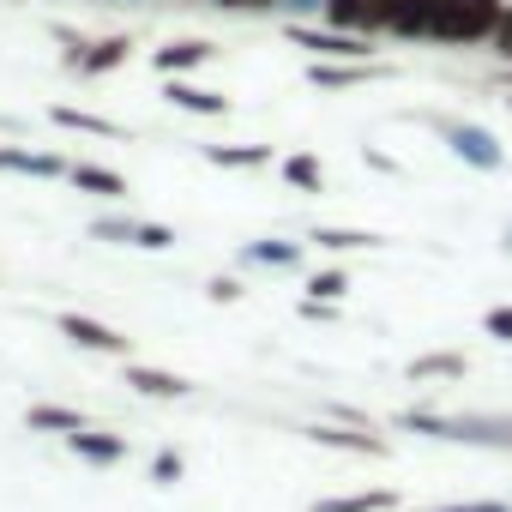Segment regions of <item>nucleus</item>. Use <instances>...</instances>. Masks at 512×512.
I'll list each match as a JSON object with an SVG mask.
<instances>
[{
	"instance_id": "obj_1",
	"label": "nucleus",
	"mask_w": 512,
	"mask_h": 512,
	"mask_svg": "<svg viewBox=\"0 0 512 512\" xmlns=\"http://www.w3.org/2000/svg\"><path fill=\"white\" fill-rule=\"evenodd\" d=\"M404 434L422 440H452V446H482V452H512V410H464V416H440V410H398Z\"/></svg>"
},
{
	"instance_id": "obj_2",
	"label": "nucleus",
	"mask_w": 512,
	"mask_h": 512,
	"mask_svg": "<svg viewBox=\"0 0 512 512\" xmlns=\"http://www.w3.org/2000/svg\"><path fill=\"white\" fill-rule=\"evenodd\" d=\"M506 7H512V0H440L428 43H434V49H476V43H494Z\"/></svg>"
},
{
	"instance_id": "obj_3",
	"label": "nucleus",
	"mask_w": 512,
	"mask_h": 512,
	"mask_svg": "<svg viewBox=\"0 0 512 512\" xmlns=\"http://www.w3.org/2000/svg\"><path fill=\"white\" fill-rule=\"evenodd\" d=\"M434 133H440V145L464 163V169H482V175H500L506 169V145L482 127V121H464V115H422Z\"/></svg>"
},
{
	"instance_id": "obj_4",
	"label": "nucleus",
	"mask_w": 512,
	"mask_h": 512,
	"mask_svg": "<svg viewBox=\"0 0 512 512\" xmlns=\"http://www.w3.org/2000/svg\"><path fill=\"white\" fill-rule=\"evenodd\" d=\"M440 0H374V37L392 43H428Z\"/></svg>"
},
{
	"instance_id": "obj_5",
	"label": "nucleus",
	"mask_w": 512,
	"mask_h": 512,
	"mask_svg": "<svg viewBox=\"0 0 512 512\" xmlns=\"http://www.w3.org/2000/svg\"><path fill=\"white\" fill-rule=\"evenodd\" d=\"M290 43L308 49L314 61H374V37H356V31H332V25H290Z\"/></svg>"
},
{
	"instance_id": "obj_6",
	"label": "nucleus",
	"mask_w": 512,
	"mask_h": 512,
	"mask_svg": "<svg viewBox=\"0 0 512 512\" xmlns=\"http://www.w3.org/2000/svg\"><path fill=\"white\" fill-rule=\"evenodd\" d=\"M55 332H61L67 344H79V350H103V356H121V362H127V350H133V338H121L115 326H103V320H91V314H55Z\"/></svg>"
},
{
	"instance_id": "obj_7",
	"label": "nucleus",
	"mask_w": 512,
	"mask_h": 512,
	"mask_svg": "<svg viewBox=\"0 0 512 512\" xmlns=\"http://www.w3.org/2000/svg\"><path fill=\"white\" fill-rule=\"evenodd\" d=\"M374 79H392V67L386 61H314L308 67V85H320V91H356Z\"/></svg>"
},
{
	"instance_id": "obj_8",
	"label": "nucleus",
	"mask_w": 512,
	"mask_h": 512,
	"mask_svg": "<svg viewBox=\"0 0 512 512\" xmlns=\"http://www.w3.org/2000/svg\"><path fill=\"white\" fill-rule=\"evenodd\" d=\"M308 440H314V446H332V452H356V458H386V452H392L386 434H374V428H344V422H314Z\"/></svg>"
},
{
	"instance_id": "obj_9",
	"label": "nucleus",
	"mask_w": 512,
	"mask_h": 512,
	"mask_svg": "<svg viewBox=\"0 0 512 512\" xmlns=\"http://www.w3.org/2000/svg\"><path fill=\"white\" fill-rule=\"evenodd\" d=\"M217 49L205 43V37H175V43H163V49H151V67L163 73V79H187V73H199L205 61H211Z\"/></svg>"
},
{
	"instance_id": "obj_10",
	"label": "nucleus",
	"mask_w": 512,
	"mask_h": 512,
	"mask_svg": "<svg viewBox=\"0 0 512 512\" xmlns=\"http://www.w3.org/2000/svg\"><path fill=\"white\" fill-rule=\"evenodd\" d=\"M67 452H73L79 464L109 470V464H121V458H127V434H109V428H79V434H67Z\"/></svg>"
},
{
	"instance_id": "obj_11",
	"label": "nucleus",
	"mask_w": 512,
	"mask_h": 512,
	"mask_svg": "<svg viewBox=\"0 0 512 512\" xmlns=\"http://www.w3.org/2000/svg\"><path fill=\"white\" fill-rule=\"evenodd\" d=\"M121 386H133L139 398H187L193 392V380H181L169 368H151V362H127L121 368Z\"/></svg>"
},
{
	"instance_id": "obj_12",
	"label": "nucleus",
	"mask_w": 512,
	"mask_h": 512,
	"mask_svg": "<svg viewBox=\"0 0 512 512\" xmlns=\"http://www.w3.org/2000/svg\"><path fill=\"white\" fill-rule=\"evenodd\" d=\"M302 241H284V235H260L241 247V266H266V272H296L302 266Z\"/></svg>"
},
{
	"instance_id": "obj_13",
	"label": "nucleus",
	"mask_w": 512,
	"mask_h": 512,
	"mask_svg": "<svg viewBox=\"0 0 512 512\" xmlns=\"http://www.w3.org/2000/svg\"><path fill=\"white\" fill-rule=\"evenodd\" d=\"M163 103L181 109V115H229V97L223 91H205L193 79H163Z\"/></svg>"
},
{
	"instance_id": "obj_14",
	"label": "nucleus",
	"mask_w": 512,
	"mask_h": 512,
	"mask_svg": "<svg viewBox=\"0 0 512 512\" xmlns=\"http://www.w3.org/2000/svg\"><path fill=\"white\" fill-rule=\"evenodd\" d=\"M464 374H470V356H464V350H428V356H416V362L404 368L410 386H428V380H464Z\"/></svg>"
},
{
	"instance_id": "obj_15",
	"label": "nucleus",
	"mask_w": 512,
	"mask_h": 512,
	"mask_svg": "<svg viewBox=\"0 0 512 512\" xmlns=\"http://www.w3.org/2000/svg\"><path fill=\"white\" fill-rule=\"evenodd\" d=\"M308 512H398V494H392V488H356V494L314 500Z\"/></svg>"
},
{
	"instance_id": "obj_16",
	"label": "nucleus",
	"mask_w": 512,
	"mask_h": 512,
	"mask_svg": "<svg viewBox=\"0 0 512 512\" xmlns=\"http://www.w3.org/2000/svg\"><path fill=\"white\" fill-rule=\"evenodd\" d=\"M67 181H73L79 193H97V199H127V175H115V169H103V163H73Z\"/></svg>"
},
{
	"instance_id": "obj_17",
	"label": "nucleus",
	"mask_w": 512,
	"mask_h": 512,
	"mask_svg": "<svg viewBox=\"0 0 512 512\" xmlns=\"http://www.w3.org/2000/svg\"><path fill=\"white\" fill-rule=\"evenodd\" d=\"M127 55H133V37H103V43H91V49H85L79 73H85V79H103V73L127 67Z\"/></svg>"
},
{
	"instance_id": "obj_18",
	"label": "nucleus",
	"mask_w": 512,
	"mask_h": 512,
	"mask_svg": "<svg viewBox=\"0 0 512 512\" xmlns=\"http://www.w3.org/2000/svg\"><path fill=\"white\" fill-rule=\"evenodd\" d=\"M326 25H332V31L374 37V0H326Z\"/></svg>"
},
{
	"instance_id": "obj_19",
	"label": "nucleus",
	"mask_w": 512,
	"mask_h": 512,
	"mask_svg": "<svg viewBox=\"0 0 512 512\" xmlns=\"http://www.w3.org/2000/svg\"><path fill=\"white\" fill-rule=\"evenodd\" d=\"M49 121H55V127H73V133H97V139H121V121L91 115V109H73V103H55Z\"/></svg>"
},
{
	"instance_id": "obj_20",
	"label": "nucleus",
	"mask_w": 512,
	"mask_h": 512,
	"mask_svg": "<svg viewBox=\"0 0 512 512\" xmlns=\"http://www.w3.org/2000/svg\"><path fill=\"white\" fill-rule=\"evenodd\" d=\"M205 163L211 169H266L272 145H205Z\"/></svg>"
},
{
	"instance_id": "obj_21",
	"label": "nucleus",
	"mask_w": 512,
	"mask_h": 512,
	"mask_svg": "<svg viewBox=\"0 0 512 512\" xmlns=\"http://www.w3.org/2000/svg\"><path fill=\"white\" fill-rule=\"evenodd\" d=\"M284 181H290L296 193H326V163H320L314 151H290V157H284Z\"/></svg>"
},
{
	"instance_id": "obj_22",
	"label": "nucleus",
	"mask_w": 512,
	"mask_h": 512,
	"mask_svg": "<svg viewBox=\"0 0 512 512\" xmlns=\"http://www.w3.org/2000/svg\"><path fill=\"white\" fill-rule=\"evenodd\" d=\"M25 422H31V434H61V440L85 428V416H79V410H67V404H31V416H25Z\"/></svg>"
},
{
	"instance_id": "obj_23",
	"label": "nucleus",
	"mask_w": 512,
	"mask_h": 512,
	"mask_svg": "<svg viewBox=\"0 0 512 512\" xmlns=\"http://www.w3.org/2000/svg\"><path fill=\"white\" fill-rule=\"evenodd\" d=\"M314 247H326V253H356V247H386V235H374V229H314L308 235Z\"/></svg>"
},
{
	"instance_id": "obj_24",
	"label": "nucleus",
	"mask_w": 512,
	"mask_h": 512,
	"mask_svg": "<svg viewBox=\"0 0 512 512\" xmlns=\"http://www.w3.org/2000/svg\"><path fill=\"white\" fill-rule=\"evenodd\" d=\"M13 169H19V175H37V181H55V175H67L73 163H61L55 151H19V145H13Z\"/></svg>"
},
{
	"instance_id": "obj_25",
	"label": "nucleus",
	"mask_w": 512,
	"mask_h": 512,
	"mask_svg": "<svg viewBox=\"0 0 512 512\" xmlns=\"http://www.w3.org/2000/svg\"><path fill=\"white\" fill-rule=\"evenodd\" d=\"M344 296H350V272L344 266H326V272L308 278V302H344Z\"/></svg>"
},
{
	"instance_id": "obj_26",
	"label": "nucleus",
	"mask_w": 512,
	"mask_h": 512,
	"mask_svg": "<svg viewBox=\"0 0 512 512\" xmlns=\"http://www.w3.org/2000/svg\"><path fill=\"white\" fill-rule=\"evenodd\" d=\"M91 235L109 241V247H139V217H97Z\"/></svg>"
},
{
	"instance_id": "obj_27",
	"label": "nucleus",
	"mask_w": 512,
	"mask_h": 512,
	"mask_svg": "<svg viewBox=\"0 0 512 512\" xmlns=\"http://www.w3.org/2000/svg\"><path fill=\"white\" fill-rule=\"evenodd\" d=\"M181 470H187V464H181V452H175V446H163V452L151 458V482H157V488H175V482H181Z\"/></svg>"
},
{
	"instance_id": "obj_28",
	"label": "nucleus",
	"mask_w": 512,
	"mask_h": 512,
	"mask_svg": "<svg viewBox=\"0 0 512 512\" xmlns=\"http://www.w3.org/2000/svg\"><path fill=\"white\" fill-rule=\"evenodd\" d=\"M482 332H488V338H500V344H512V302L488 308V314H482Z\"/></svg>"
},
{
	"instance_id": "obj_29",
	"label": "nucleus",
	"mask_w": 512,
	"mask_h": 512,
	"mask_svg": "<svg viewBox=\"0 0 512 512\" xmlns=\"http://www.w3.org/2000/svg\"><path fill=\"white\" fill-rule=\"evenodd\" d=\"M139 247L145 253H163V247H175V229L169 223H139Z\"/></svg>"
},
{
	"instance_id": "obj_30",
	"label": "nucleus",
	"mask_w": 512,
	"mask_h": 512,
	"mask_svg": "<svg viewBox=\"0 0 512 512\" xmlns=\"http://www.w3.org/2000/svg\"><path fill=\"white\" fill-rule=\"evenodd\" d=\"M205 296H211V302H241V296H247V284H241V278H211V284H205Z\"/></svg>"
},
{
	"instance_id": "obj_31",
	"label": "nucleus",
	"mask_w": 512,
	"mask_h": 512,
	"mask_svg": "<svg viewBox=\"0 0 512 512\" xmlns=\"http://www.w3.org/2000/svg\"><path fill=\"white\" fill-rule=\"evenodd\" d=\"M488 55L512 67V7H506V19H500V31H494V43H488Z\"/></svg>"
},
{
	"instance_id": "obj_32",
	"label": "nucleus",
	"mask_w": 512,
	"mask_h": 512,
	"mask_svg": "<svg viewBox=\"0 0 512 512\" xmlns=\"http://www.w3.org/2000/svg\"><path fill=\"white\" fill-rule=\"evenodd\" d=\"M211 7H229V13H272L284 0H211Z\"/></svg>"
},
{
	"instance_id": "obj_33",
	"label": "nucleus",
	"mask_w": 512,
	"mask_h": 512,
	"mask_svg": "<svg viewBox=\"0 0 512 512\" xmlns=\"http://www.w3.org/2000/svg\"><path fill=\"white\" fill-rule=\"evenodd\" d=\"M440 512H512V500H458V506H440Z\"/></svg>"
},
{
	"instance_id": "obj_34",
	"label": "nucleus",
	"mask_w": 512,
	"mask_h": 512,
	"mask_svg": "<svg viewBox=\"0 0 512 512\" xmlns=\"http://www.w3.org/2000/svg\"><path fill=\"white\" fill-rule=\"evenodd\" d=\"M278 13H296V25H302V13H320V19H326V0H284Z\"/></svg>"
},
{
	"instance_id": "obj_35",
	"label": "nucleus",
	"mask_w": 512,
	"mask_h": 512,
	"mask_svg": "<svg viewBox=\"0 0 512 512\" xmlns=\"http://www.w3.org/2000/svg\"><path fill=\"white\" fill-rule=\"evenodd\" d=\"M368 169H380V175H398V157H386V151H368Z\"/></svg>"
},
{
	"instance_id": "obj_36",
	"label": "nucleus",
	"mask_w": 512,
	"mask_h": 512,
	"mask_svg": "<svg viewBox=\"0 0 512 512\" xmlns=\"http://www.w3.org/2000/svg\"><path fill=\"white\" fill-rule=\"evenodd\" d=\"M0 169H13V145H0Z\"/></svg>"
},
{
	"instance_id": "obj_37",
	"label": "nucleus",
	"mask_w": 512,
	"mask_h": 512,
	"mask_svg": "<svg viewBox=\"0 0 512 512\" xmlns=\"http://www.w3.org/2000/svg\"><path fill=\"white\" fill-rule=\"evenodd\" d=\"M500 247H506V253H512V223H506V235H500Z\"/></svg>"
},
{
	"instance_id": "obj_38",
	"label": "nucleus",
	"mask_w": 512,
	"mask_h": 512,
	"mask_svg": "<svg viewBox=\"0 0 512 512\" xmlns=\"http://www.w3.org/2000/svg\"><path fill=\"white\" fill-rule=\"evenodd\" d=\"M500 85H506V91H512V67H506V73H500Z\"/></svg>"
},
{
	"instance_id": "obj_39",
	"label": "nucleus",
	"mask_w": 512,
	"mask_h": 512,
	"mask_svg": "<svg viewBox=\"0 0 512 512\" xmlns=\"http://www.w3.org/2000/svg\"><path fill=\"white\" fill-rule=\"evenodd\" d=\"M103 7H121V0H103Z\"/></svg>"
},
{
	"instance_id": "obj_40",
	"label": "nucleus",
	"mask_w": 512,
	"mask_h": 512,
	"mask_svg": "<svg viewBox=\"0 0 512 512\" xmlns=\"http://www.w3.org/2000/svg\"><path fill=\"white\" fill-rule=\"evenodd\" d=\"M506 109H512V91H506Z\"/></svg>"
}]
</instances>
